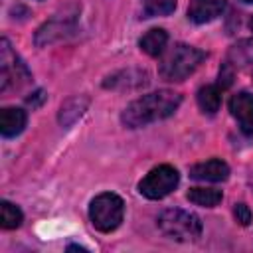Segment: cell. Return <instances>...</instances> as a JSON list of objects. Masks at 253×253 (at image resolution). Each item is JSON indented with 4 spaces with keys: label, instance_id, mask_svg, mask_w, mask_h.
<instances>
[{
    "label": "cell",
    "instance_id": "1",
    "mask_svg": "<svg viewBox=\"0 0 253 253\" xmlns=\"http://www.w3.org/2000/svg\"><path fill=\"white\" fill-rule=\"evenodd\" d=\"M180 103H182V97L178 93H174V91H168V89L148 93V95L132 101L123 111V123L128 128L146 126V125H150L154 121L170 117L178 109Z\"/></svg>",
    "mask_w": 253,
    "mask_h": 253
},
{
    "label": "cell",
    "instance_id": "2",
    "mask_svg": "<svg viewBox=\"0 0 253 253\" xmlns=\"http://www.w3.org/2000/svg\"><path fill=\"white\" fill-rule=\"evenodd\" d=\"M206 59V51L188 45V43H174L160 59L158 73L164 81H182L192 75L202 61Z\"/></svg>",
    "mask_w": 253,
    "mask_h": 253
},
{
    "label": "cell",
    "instance_id": "3",
    "mask_svg": "<svg viewBox=\"0 0 253 253\" xmlns=\"http://www.w3.org/2000/svg\"><path fill=\"white\" fill-rule=\"evenodd\" d=\"M158 229L174 241H196L202 235V221L196 213L184 210H164L158 219Z\"/></svg>",
    "mask_w": 253,
    "mask_h": 253
},
{
    "label": "cell",
    "instance_id": "4",
    "mask_svg": "<svg viewBox=\"0 0 253 253\" xmlns=\"http://www.w3.org/2000/svg\"><path fill=\"white\" fill-rule=\"evenodd\" d=\"M125 215V202L111 192L99 194L91 206H89V217L91 223L95 225V229L103 231V233H111L115 231Z\"/></svg>",
    "mask_w": 253,
    "mask_h": 253
},
{
    "label": "cell",
    "instance_id": "5",
    "mask_svg": "<svg viewBox=\"0 0 253 253\" xmlns=\"http://www.w3.org/2000/svg\"><path fill=\"white\" fill-rule=\"evenodd\" d=\"M30 71L24 65V61L16 55L10 42L4 38L0 42V91L6 93L10 87H22L28 83Z\"/></svg>",
    "mask_w": 253,
    "mask_h": 253
},
{
    "label": "cell",
    "instance_id": "6",
    "mask_svg": "<svg viewBox=\"0 0 253 253\" xmlns=\"http://www.w3.org/2000/svg\"><path fill=\"white\" fill-rule=\"evenodd\" d=\"M180 182L178 170L170 164H160L152 168L138 184V192L148 200H160L168 196Z\"/></svg>",
    "mask_w": 253,
    "mask_h": 253
},
{
    "label": "cell",
    "instance_id": "7",
    "mask_svg": "<svg viewBox=\"0 0 253 253\" xmlns=\"http://www.w3.org/2000/svg\"><path fill=\"white\" fill-rule=\"evenodd\" d=\"M229 111L237 119L245 136H253V93L241 91L229 99Z\"/></svg>",
    "mask_w": 253,
    "mask_h": 253
},
{
    "label": "cell",
    "instance_id": "8",
    "mask_svg": "<svg viewBox=\"0 0 253 253\" xmlns=\"http://www.w3.org/2000/svg\"><path fill=\"white\" fill-rule=\"evenodd\" d=\"M190 176L194 180H200V182H223L229 176V166L219 158H211V160H206V162L192 166Z\"/></svg>",
    "mask_w": 253,
    "mask_h": 253
},
{
    "label": "cell",
    "instance_id": "9",
    "mask_svg": "<svg viewBox=\"0 0 253 253\" xmlns=\"http://www.w3.org/2000/svg\"><path fill=\"white\" fill-rule=\"evenodd\" d=\"M225 2L227 0H192V4L188 8V18L196 24L211 22L213 18H217L223 12Z\"/></svg>",
    "mask_w": 253,
    "mask_h": 253
},
{
    "label": "cell",
    "instance_id": "10",
    "mask_svg": "<svg viewBox=\"0 0 253 253\" xmlns=\"http://www.w3.org/2000/svg\"><path fill=\"white\" fill-rule=\"evenodd\" d=\"M227 63L253 77V40H241L229 49Z\"/></svg>",
    "mask_w": 253,
    "mask_h": 253
},
{
    "label": "cell",
    "instance_id": "11",
    "mask_svg": "<svg viewBox=\"0 0 253 253\" xmlns=\"http://www.w3.org/2000/svg\"><path fill=\"white\" fill-rule=\"evenodd\" d=\"M26 111L18 109V107H6L0 111V132L6 138H12L16 134H20L26 126Z\"/></svg>",
    "mask_w": 253,
    "mask_h": 253
},
{
    "label": "cell",
    "instance_id": "12",
    "mask_svg": "<svg viewBox=\"0 0 253 253\" xmlns=\"http://www.w3.org/2000/svg\"><path fill=\"white\" fill-rule=\"evenodd\" d=\"M166 43H168V34H166L162 28H152V30H148V32L140 38V42H138L140 49H142L144 53L152 55V57H158L160 53H164Z\"/></svg>",
    "mask_w": 253,
    "mask_h": 253
},
{
    "label": "cell",
    "instance_id": "13",
    "mask_svg": "<svg viewBox=\"0 0 253 253\" xmlns=\"http://www.w3.org/2000/svg\"><path fill=\"white\" fill-rule=\"evenodd\" d=\"M198 105L208 115L217 113L221 105V89L217 85H204L198 91Z\"/></svg>",
    "mask_w": 253,
    "mask_h": 253
},
{
    "label": "cell",
    "instance_id": "14",
    "mask_svg": "<svg viewBox=\"0 0 253 253\" xmlns=\"http://www.w3.org/2000/svg\"><path fill=\"white\" fill-rule=\"evenodd\" d=\"M223 194L221 190L215 188H190L188 192V200L196 206H204V208H213L221 202Z\"/></svg>",
    "mask_w": 253,
    "mask_h": 253
},
{
    "label": "cell",
    "instance_id": "15",
    "mask_svg": "<svg viewBox=\"0 0 253 253\" xmlns=\"http://www.w3.org/2000/svg\"><path fill=\"white\" fill-rule=\"evenodd\" d=\"M22 219H24V215H22V211H20L18 206H14V204H10L6 200L0 202V225L4 229H16V227H20Z\"/></svg>",
    "mask_w": 253,
    "mask_h": 253
},
{
    "label": "cell",
    "instance_id": "16",
    "mask_svg": "<svg viewBox=\"0 0 253 253\" xmlns=\"http://www.w3.org/2000/svg\"><path fill=\"white\" fill-rule=\"evenodd\" d=\"M142 16L152 18V16H166L172 14L176 8V0H140Z\"/></svg>",
    "mask_w": 253,
    "mask_h": 253
},
{
    "label": "cell",
    "instance_id": "17",
    "mask_svg": "<svg viewBox=\"0 0 253 253\" xmlns=\"http://www.w3.org/2000/svg\"><path fill=\"white\" fill-rule=\"evenodd\" d=\"M233 75H235L233 67L225 61V63L221 65V69H219V81H217V87H219L221 91L227 89V87H231V83H233Z\"/></svg>",
    "mask_w": 253,
    "mask_h": 253
},
{
    "label": "cell",
    "instance_id": "18",
    "mask_svg": "<svg viewBox=\"0 0 253 253\" xmlns=\"http://www.w3.org/2000/svg\"><path fill=\"white\" fill-rule=\"evenodd\" d=\"M233 215H235V219H237L241 225H249L251 219H253L251 210L247 208V204H235V208H233Z\"/></svg>",
    "mask_w": 253,
    "mask_h": 253
},
{
    "label": "cell",
    "instance_id": "19",
    "mask_svg": "<svg viewBox=\"0 0 253 253\" xmlns=\"http://www.w3.org/2000/svg\"><path fill=\"white\" fill-rule=\"evenodd\" d=\"M67 249H69V251H85V249H83V247H79V245H69Z\"/></svg>",
    "mask_w": 253,
    "mask_h": 253
},
{
    "label": "cell",
    "instance_id": "20",
    "mask_svg": "<svg viewBox=\"0 0 253 253\" xmlns=\"http://www.w3.org/2000/svg\"><path fill=\"white\" fill-rule=\"evenodd\" d=\"M241 2H245V4H253V0H241Z\"/></svg>",
    "mask_w": 253,
    "mask_h": 253
},
{
    "label": "cell",
    "instance_id": "21",
    "mask_svg": "<svg viewBox=\"0 0 253 253\" xmlns=\"http://www.w3.org/2000/svg\"><path fill=\"white\" fill-rule=\"evenodd\" d=\"M249 28H251V30H253V18H251V22H249Z\"/></svg>",
    "mask_w": 253,
    "mask_h": 253
}]
</instances>
